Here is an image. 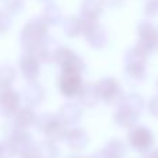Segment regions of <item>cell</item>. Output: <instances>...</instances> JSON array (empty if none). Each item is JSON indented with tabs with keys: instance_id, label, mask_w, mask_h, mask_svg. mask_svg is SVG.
<instances>
[{
	"instance_id": "6da1fadb",
	"label": "cell",
	"mask_w": 158,
	"mask_h": 158,
	"mask_svg": "<svg viewBox=\"0 0 158 158\" xmlns=\"http://www.w3.org/2000/svg\"><path fill=\"white\" fill-rule=\"evenodd\" d=\"M46 21L42 18H33L22 29V47L27 54H32L38 58L43 49V38L46 36Z\"/></svg>"
},
{
	"instance_id": "7a4b0ae2",
	"label": "cell",
	"mask_w": 158,
	"mask_h": 158,
	"mask_svg": "<svg viewBox=\"0 0 158 158\" xmlns=\"http://www.w3.org/2000/svg\"><path fill=\"white\" fill-rule=\"evenodd\" d=\"M139 42L135 47L147 57L151 52L158 46V29L151 22H142L139 25Z\"/></svg>"
},
{
	"instance_id": "3957f363",
	"label": "cell",
	"mask_w": 158,
	"mask_h": 158,
	"mask_svg": "<svg viewBox=\"0 0 158 158\" xmlns=\"http://www.w3.org/2000/svg\"><path fill=\"white\" fill-rule=\"evenodd\" d=\"M146 56H143L136 47H132L125 54V71L128 77L135 81H142L146 78Z\"/></svg>"
},
{
	"instance_id": "277c9868",
	"label": "cell",
	"mask_w": 158,
	"mask_h": 158,
	"mask_svg": "<svg viewBox=\"0 0 158 158\" xmlns=\"http://www.w3.org/2000/svg\"><path fill=\"white\" fill-rule=\"evenodd\" d=\"M97 90L100 98H103L108 104H122L125 98L119 83L114 78H103L97 83Z\"/></svg>"
},
{
	"instance_id": "5b68a950",
	"label": "cell",
	"mask_w": 158,
	"mask_h": 158,
	"mask_svg": "<svg viewBox=\"0 0 158 158\" xmlns=\"http://www.w3.org/2000/svg\"><path fill=\"white\" fill-rule=\"evenodd\" d=\"M54 61L63 67V71L81 72L83 69V63L72 50L67 47H58L54 53Z\"/></svg>"
},
{
	"instance_id": "8992f818",
	"label": "cell",
	"mask_w": 158,
	"mask_h": 158,
	"mask_svg": "<svg viewBox=\"0 0 158 158\" xmlns=\"http://www.w3.org/2000/svg\"><path fill=\"white\" fill-rule=\"evenodd\" d=\"M82 89V81L79 77V72L75 71H63L60 78V90L65 96L79 94Z\"/></svg>"
},
{
	"instance_id": "52a82bcc",
	"label": "cell",
	"mask_w": 158,
	"mask_h": 158,
	"mask_svg": "<svg viewBox=\"0 0 158 158\" xmlns=\"http://www.w3.org/2000/svg\"><path fill=\"white\" fill-rule=\"evenodd\" d=\"M129 140L132 146L139 150H148L154 143V135L150 132V129L139 126L131 131L129 133Z\"/></svg>"
},
{
	"instance_id": "ba28073f",
	"label": "cell",
	"mask_w": 158,
	"mask_h": 158,
	"mask_svg": "<svg viewBox=\"0 0 158 158\" xmlns=\"http://www.w3.org/2000/svg\"><path fill=\"white\" fill-rule=\"evenodd\" d=\"M19 104V96L11 89H6L0 93V111L6 115L17 111Z\"/></svg>"
},
{
	"instance_id": "9c48e42d",
	"label": "cell",
	"mask_w": 158,
	"mask_h": 158,
	"mask_svg": "<svg viewBox=\"0 0 158 158\" xmlns=\"http://www.w3.org/2000/svg\"><path fill=\"white\" fill-rule=\"evenodd\" d=\"M39 60L32 54H27L25 53L24 57L21 58V72L24 74V77L31 81H35L36 77L39 75Z\"/></svg>"
},
{
	"instance_id": "30bf717a",
	"label": "cell",
	"mask_w": 158,
	"mask_h": 158,
	"mask_svg": "<svg viewBox=\"0 0 158 158\" xmlns=\"http://www.w3.org/2000/svg\"><path fill=\"white\" fill-rule=\"evenodd\" d=\"M22 98L27 104H31V106H36V104L42 103L44 98V90L43 87L40 86L36 82H32L29 83L22 92Z\"/></svg>"
},
{
	"instance_id": "8fae6325",
	"label": "cell",
	"mask_w": 158,
	"mask_h": 158,
	"mask_svg": "<svg viewBox=\"0 0 158 158\" xmlns=\"http://www.w3.org/2000/svg\"><path fill=\"white\" fill-rule=\"evenodd\" d=\"M139 115L140 114L137 111L129 108L128 106L121 104L119 110L115 112V121H117V123H119L121 126H126V128H129V126H133L135 123L137 122Z\"/></svg>"
},
{
	"instance_id": "7c38bea8",
	"label": "cell",
	"mask_w": 158,
	"mask_h": 158,
	"mask_svg": "<svg viewBox=\"0 0 158 158\" xmlns=\"http://www.w3.org/2000/svg\"><path fill=\"white\" fill-rule=\"evenodd\" d=\"M100 94L97 90V83H86L79 92V100L86 107H94L97 104Z\"/></svg>"
},
{
	"instance_id": "4fadbf2b",
	"label": "cell",
	"mask_w": 158,
	"mask_h": 158,
	"mask_svg": "<svg viewBox=\"0 0 158 158\" xmlns=\"http://www.w3.org/2000/svg\"><path fill=\"white\" fill-rule=\"evenodd\" d=\"M81 115H82L81 108L75 103H65L60 108V117L64 122H68V123L77 122L81 118Z\"/></svg>"
},
{
	"instance_id": "5bb4252c",
	"label": "cell",
	"mask_w": 158,
	"mask_h": 158,
	"mask_svg": "<svg viewBox=\"0 0 158 158\" xmlns=\"http://www.w3.org/2000/svg\"><path fill=\"white\" fill-rule=\"evenodd\" d=\"M101 13V0H85L82 3V17L96 18Z\"/></svg>"
},
{
	"instance_id": "9a60e30c",
	"label": "cell",
	"mask_w": 158,
	"mask_h": 158,
	"mask_svg": "<svg viewBox=\"0 0 158 158\" xmlns=\"http://www.w3.org/2000/svg\"><path fill=\"white\" fill-rule=\"evenodd\" d=\"M63 28L68 36H77L82 32V18L75 15H71L64 19Z\"/></svg>"
},
{
	"instance_id": "2e32d148",
	"label": "cell",
	"mask_w": 158,
	"mask_h": 158,
	"mask_svg": "<svg viewBox=\"0 0 158 158\" xmlns=\"http://www.w3.org/2000/svg\"><path fill=\"white\" fill-rule=\"evenodd\" d=\"M15 78V69L8 64L0 65V89H8Z\"/></svg>"
},
{
	"instance_id": "e0dca14e",
	"label": "cell",
	"mask_w": 158,
	"mask_h": 158,
	"mask_svg": "<svg viewBox=\"0 0 158 158\" xmlns=\"http://www.w3.org/2000/svg\"><path fill=\"white\" fill-rule=\"evenodd\" d=\"M44 129H46V133L47 136L53 137V139H58L60 136H63L64 133V128H63V123L60 122L58 119H54V118H50L49 122L46 123V126H44Z\"/></svg>"
},
{
	"instance_id": "ac0fdd59",
	"label": "cell",
	"mask_w": 158,
	"mask_h": 158,
	"mask_svg": "<svg viewBox=\"0 0 158 158\" xmlns=\"http://www.w3.org/2000/svg\"><path fill=\"white\" fill-rule=\"evenodd\" d=\"M43 19L46 24H58L61 21V11L57 6L49 4L43 11Z\"/></svg>"
},
{
	"instance_id": "d6986e66",
	"label": "cell",
	"mask_w": 158,
	"mask_h": 158,
	"mask_svg": "<svg viewBox=\"0 0 158 158\" xmlns=\"http://www.w3.org/2000/svg\"><path fill=\"white\" fill-rule=\"evenodd\" d=\"M122 104H123V106H128L129 108L135 110V111H137L140 114V112H142V110H143V106H144V101H143V98H142V96H140V94L132 93V94L125 96Z\"/></svg>"
},
{
	"instance_id": "ffe728a7",
	"label": "cell",
	"mask_w": 158,
	"mask_h": 158,
	"mask_svg": "<svg viewBox=\"0 0 158 158\" xmlns=\"http://www.w3.org/2000/svg\"><path fill=\"white\" fill-rule=\"evenodd\" d=\"M33 119H35V112H33L29 107L21 108L15 115V122L18 123L19 126L29 125L31 122H33Z\"/></svg>"
},
{
	"instance_id": "44dd1931",
	"label": "cell",
	"mask_w": 158,
	"mask_h": 158,
	"mask_svg": "<svg viewBox=\"0 0 158 158\" xmlns=\"http://www.w3.org/2000/svg\"><path fill=\"white\" fill-rule=\"evenodd\" d=\"M4 6L8 13H18L24 7V0H4Z\"/></svg>"
},
{
	"instance_id": "7402d4cb",
	"label": "cell",
	"mask_w": 158,
	"mask_h": 158,
	"mask_svg": "<svg viewBox=\"0 0 158 158\" xmlns=\"http://www.w3.org/2000/svg\"><path fill=\"white\" fill-rule=\"evenodd\" d=\"M144 13L148 17H157L158 15V0H148L144 6Z\"/></svg>"
},
{
	"instance_id": "603a6c76",
	"label": "cell",
	"mask_w": 158,
	"mask_h": 158,
	"mask_svg": "<svg viewBox=\"0 0 158 158\" xmlns=\"http://www.w3.org/2000/svg\"><path fill=\"white\" fill-rule=\"evenodd\" d=\"M10 17L6 15L4 13H0V32H4L10 27Z\"/></svg>"
},
{
	"instance_id": "cb8c5ba5",
	"label": "cell",
	"mask_w": 158,
	"mask_h": 158,
	"mask_svg": "<svg viewBox=\"0 0 158 158\" xmlns=\"http://www.w3.org/2000/svg\"><path fill=\"white\" fill-rule=\"evenodd\" d=\"M148 108H150V112L153 115L158 117V94H156L148 103Z\"/></svg>"
},
{
	"instance_id": "d4e9b609",
	"label": "cell",
	"mask_w": 158,
	"mask_h": 158,
	"mask_svg": "<svg viewBox=\"0 0 158 158\" xmlns=\"http://www.w3.org/2000/svg\"><path fill=\"white\" fill-rule=\"evenodd\" d=\"M122 0H101V3L104 4H108V6H118Z\"/></svg>"
},
{
	"instance_id": "484cf974",
	"label": "cell",
	"mask_w": 158,
	"mask_h": 158,
	"mask_svg": "<svg viewBox=\"0 0 158 158\" xmlns=\"http://www.w3.org/2000/svg\"><path fill=\"white\" fill-rule=\"evenodd\" d=\"M146 158H158V150H154V151H151L150 154H148Z\"/></svg>"
},
{
	"instance_id": "4316f807",
	"label": "cell",
	"mask_w": 158,
	"mask_h": 158,
	"mask_svg": "<svg viewBox=\"0 0 158 158\" xmlns=\"http://www.w3.org/2000/svg\"><path fill=\"white\" fill-rule=\"evenodd\" d=\"M157 87H158V79H157Z\"/></svg>"
}]
</instances>
